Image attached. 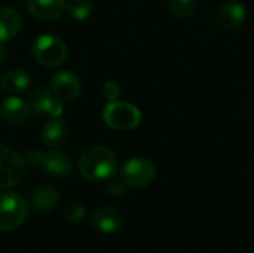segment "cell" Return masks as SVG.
I'll return each mask as SVG.
<instances>
[{"label": "cell", "mask_w": 254, "mask_h": 253, "mask_svg": "<svg viewBox=\"0 0 254 253\" xmlns=\"http://www.w3.org/2000/svg\"><path fill=\"white\" fill-rule=\"evenodd\" d=\"M77 167L88 180H107L118 170V157L106 146H91L80 155Z\"/></svg>", "instance_id": "1"}, {"label": "cell", "mask_w": 254, "mask_h": 253, "mask_svg": "<svg viewBox=\"0 0 254 253\" xmlns=\"http://www.w3.org/2000/svg\"><path fill=\"white\" fill-rule=\"evenodd\" d=\"M33 55L36 61L45 67L54 69L65 63L68 57V48L65 42L52 34H40L33 42Z\"/></svg>", "instance_id": "2"}, {"label": "cell", "mask_w": 254, "mask_h": 253, "mask_svg": "<svg viewBox=\"0 0 254 253\" xmlns=\"http://www.w3.org/2000/svg\"><path fill=\"white\" fill-rule=\"evenodd\" d=\"M28 203L18 194H0V231H13L28 218Z\"/></svg>", "instance_id": "3"}, {"label": "cell", "mask_w": 254, "mask_h": 253, "mask_svg": "<svg viewBox=\"0 0 254 253\" xmlns=\"http://www.w3.org/2000/svg\"><path fill=\"white\" fill-rule=\"evenodd\" d=\"M103 119L107 127L118 131H129L138 127L141 121V113L138 107L129 103L110 101L103 112Z\"/></svg>", "instance_id": "4"}, {"label": "cell", "mask_w": 254, "mask_h": 253, "mask_svg": "<svg viewBox=\"0 0 254 253\" xmlns=\"http://www.w3.org/2000/svg\"><path fill=\"white\" fill-rule=\"evenodd\" d=\"M25 177V163L22 157L6 145L0 143V189L18 186Z\"/></svg>", "instance_id": "5"}, {"label": "cell", "mask_w": 254, "mask_h": 253, "mask_svg": "<svg viewBox=\"0 0 254 253\" xmlns=\"http://www.w3.org/2000/svg\"><path fill=\"white\" fill-rule=\"evenodd\" d=\"M156 169L153 163L144 158L128 160L121 170V180L129 188H144L155 180Z\"/></svg>", "instance_id": "6"}, {"label": "cell", "mask_w": 254, "mask_h": 253, "mask_svg": "<svg viewBox=\"0 0 254 253\" xmlns=\"http://www.w3.org/2000/svg\"><path fill=\"white\" fill-rule=\"evenodd\" d=\"M52 91L61 100H76L82 92V84L73 72L63 70L54 75Z\"/></svg>", "instance_id": "7"}, {"label": "cell", "mask_w": 254, "mask_h": 253, "mask_svg": "<svg viewBox=\"0 0 254 253\" xmlns=\"http://www.w3.org/2000/svg\"><path fill=\"white\" fill-rule=\"evenodd\" d=\"M31 115V106L21 97H7L0 103V116L9 124H24Z\"/></svg>", "instance_id": "8"}, {"label": "cell", "mask_w": 254, "mask_h": 253, "mask_svg": "<svg viewBox=\"0 0 254 253\" xmlns=\"http://www.w3.org/2000/svg\"><path fill=\"white\" fill-rule=\"evenodd\" d=\"M28 12L42 21H54L63 16L67 7V0H27Z\"/></svg>", "instance_id": "9"}, {"label": "cell", "mask_w": 254, "mask_h": 253, "mask_svg": "<svg viewBox=\"0 0 254 253\" xmlns=\"http://www.w3.org/2000/svg\"><path fill=\"white\" fill-rule=\"evenodd\" d=\"M247 19V9L238 1H228L216 13L217 24L225 30H237Z\"/></svg>", "instance_id": "10"}, {"label": "cell", "mask_w": 254, "mask_h": 253, "mask_svg": "<svg viewBox=\"0 0 254 253\" xmlns=\"http://www.w3.org/2000/svg\"><path fill=\"white\" fill-rule=\"evenodd\" d=\"M33 109L37 113L57 118L63 113V100L57 97L55 92H51L48 88L40 86L33 94Z\"/></svg>", "instance_id": "11"}, {"label": "cell", "mask_w": 254, "mask_h": 253, "mask_svg": "<svg viewBox=\"0 0 254 253\" xmlns=\"http://www.w3.org/2000/svg\"><path fill=\"white\" fill-rule=\"evenodd\" d=\"M91 222L100 233L113 234L124 225V216L113 207H98L94 210Z\"/></svg>", "instance_id": "12"}, {"label": "cell", "mask_w": 254, "mask_h": 253, "mask_svg": "<svg viewBox=\"0 0 254 253\" xmlns=\"http://www.w3.org/2000/svg\"><path fill=\"white\" fill-rule=\"evenodd\" d=\"M67 136H68V125L60 116L51 118L49 121H46L40 131L42 143L49 148H57V146L63 145L65 142Z\"/></svg>", "instance_id": "13"}, {"label": "cell", "mask_w": 254, "mask_h": 253, "mask_svg": "<svg viewBox=\"0 0 254 253\" xmlns=\"http://www.w3.org/2000/svg\"><path fill=\"white\" fill-rule=\"evenodd\" d=\"M43 170H46L51 176L55 177L67 176L71 171V155L61 149L46 152V161Z\"/></svg>", "instance_id": "14"}, {"label": "cell", "mask_w": 254, "mask_h": 253, "mask_svg": "<svg viewBox=\"0 0 254 253\" xmlns=\"http://www.w3.org/2000/svg\"><path fill=\"white\" fill-rule=\"evenodd\" d=\"M21 16L13 7H0V43L12 40L21 30Z\"/></svg>", "instance_id": "15"}, {"label": "cell", "mask_w": 254, "mask_h": 253, "mask_svg": "<svg viewBox=\"0 0 254 253\" xmlns=\"http://www.w3.org/2000/svg\"><path fill=\"white\" fill-rule=\"evenodd\" d=\"M33 206L39 212H51L60 201V194L52 186H40L33 194Z\"/></svg>", "instance_id": "16"}, {"label": "cell", "mask_w": 254, "mask_h": 253, "mask_svg": "<svg viewBox=\"0 0 254 253\" xmlns=\"http://www.w3.org/2000/svg\"><path fill=\"white\" fill-rule=\"evenodd\" d=\"M30 85V76L25 70L21 69H13L4 73L1 78V88L7 92H22L28 88Z\"/></svg>", "instance_id": "17"}, {"label": "cell", "mask_w": 254, "mask_h": 253, "mask_svg": "<svg viewBox=\"0 0 254 253\" xmlns=\"http://www.w3.org/2000/svg\"><path fill=\"white\" fill-rule=\"evenodd\" d=\"M65 10L70 13L71 18L77 21H83L91 16L94 6L89 0H68Z\"/></svg>", "instance_id": "18"}, {"label": "cell", "mask_w": 254, "mask_h": 253, "mask_svg": "<svg viewBox=\"0 0 254 253\" xmlns=\"http://www.w3.org/2000/svg\"><path fill=\"white\" fill-rule=\"evenodd\" d=\"M196 9V0H170V12L176 18H188Z\"/></svg>", "instance_id": "19"}, {"label": "cell", "mask_w": 254, "mask_h": 253, "mask_svg": "<svg viewBox=\"0 0 254 253\" xmlns=\"http://www.w3.org/2000/svg\"><path fill=\"white\" fill-rule=\"evenodd\" d=\"M85 216H86V207L80 203L70 204L64 212V218L70 224H79L80 221H83Z\"/></svg>", "instance_id": "20"}, {"label": "cell", "mask_w": 254, "mask_h": 253, "mask_svg": "<svg viewBox=\"0 0 254 253\" xmlns=\"http://www.w3.org/2000/svg\"><path fill=\"white\" fill-rule=\"evenodd\" d=\"M121 95V86L115 81H109L103 85V97L109 101H116Z\"/></svg>", "instance_id": "21"}, {"label": "cell", "mask_w": 254, "mask_h": 253, "mask_svg": "<svg viewBox=\"0 0 254 253\" xmlns=\"http://www.w3.org/2000/svg\"><path fill=\"white\" fill-rule=\"evenodd\" d=\"M25 160H27V163H28L31 167L43 169V167H45V161H46V152L39 151V149L30 151V152H27Z\"/></svg>", "instance_id": "22"}, {"label": "cell", "mask_w": 254, "mask_h": 253, "mask_svg": "<svg viewBox=\"0 0 254 253\" xmlns=\"http://www.w3.org/2000/svg\"><path fill=\"white\" fill-rule=\"evenodd\" d=\"M9 58V51L4 45H0V64L4 63Z\"/></svg>", "instance_id": "23"}]
</instances>
